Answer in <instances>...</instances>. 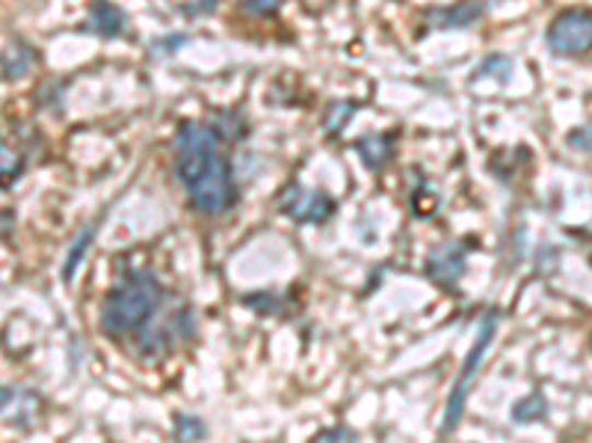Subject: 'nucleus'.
<instances>
[{"mask_svg":"<svg viewBox=\"0 0 592 443\" xmlns=\"http://www.w3.org/2000/svg\"><path fill=\"white\" fill-rule=\"evenodd\" d=\"M166 287L149 269H128L104 293L98 311L101 335L113 340L134 337L142 354H158L193 337L190 307L166 311Z\"/></svg>","mask_w":592,"mask_h":443,"instance_id":"obj_1","label":"nucleus"},{"mask_svg":"<svg viewBox=\"0 0 592 443\" xmlns=\"http://www.w3.org/2000/svg\"><path fill=\"white\" fill-rule=\"evenodd\" d=\"M229 145L222 133L217 130L211 118H182L175 137H172V168H175V180L184 189L199 184L201 177L208 175L225 154Z\"/></svg>","mask_w":592,"mask_h":443,"instance_id":"obj_2","label":"nucleus"},{"mask_svg":"<svg viewBox=\"0 0 592 443\" xmlns=\"http://www.w3.org/2000/svg\"><path fill=\"white\" fill-rule=\"evenodd\" d=\"M495 331H498V311L492 307L489 314L483 316V323H480V328H477V337H474L472 349H468V354L462 358L460 373H456V378H453L451 394H448V405H444V423H442L444 438L456 432V425H460L462 411H465V403H468V390H472L474 375H477L483 358H486L489 346H492Z\"/></svg>","mask_w":592,"mask_h":443,"instance_id":"obj_3","label":"nucleus"},{"mask_svg":"<svg viewBox=\"0 0 592 443\" xmlns=\"http://www.w3.org/2000/svg\"><path fill=\"white\" fill-rule=\"evenodd\" d=\"M545 48L560 59L587 57L592 50V10L569 7L557 12L545 27Z\"/></svg>","mask_w":592,"mask_h":443,"instance_id":"obj_4","label":"nucleus"},{"mask_svg":"<svg viewBox=\"0 0 592 443\" xmlns=\"http://www.w3.org/2000/svg\"><path fill=\"white\" fill-rule=\"evenodd\" d=\"M187 193V205L201 213V217H220L225 210L241 201V189H237V177H234V166H231V158H225L217 163V166L201 177L199 184H193Z\"/></svg>","mask_w":592,"mask_h":443,"instance_id":"obj_5","label":"nucleus"},{"mask_svg":"<svg viewBox=\"0 0 592 443\" xmlns=\"http://www.w3.org/2000/svg\"><path fill=\"white\" fill-rule=\"evenodd\" d=\"M276 207L281 217H288L297 225H326L338 213V201L329 193L302 187L300 180H288L276 193Z\"/></svg>","mask_w":592,"mask_h":443,"instance_id":"obj_6","label":"nucleus"},{"mask_svg":"<svg viewBox=\"0 0 592 443\" xmlns=\"http://www.w3.org/2000/svg\"><path fill=\"white\" fill-rule=\"evenodd\" d=\"M468 260V243L465 240H448L436 246L423 260V276L430 278L439 290H456Z\"/></svg>","mask_w":592,"mask_h":443,"instance_id":"obj_7","label":"nucleus"},{"mask_svg":"<svg viewBox=\"0 0 592 443\" xmlns=\"http://www.w3.org/2000/svg\"><path fill=\"white\" fill-rule=\"evenodd\" d=\"M489 7H492V0H453L448 7L423 12V33H430V30L474 27L489 12Z\"/></svg>","mask_w":592,"mask_h":443,"instance_id":"obj_8","label":"nucleus"},{"mask_svg":"<svg viewBox=\"0 0 592 443\" xmlns=\"http://www.w3.org/2000/svg\"><path fill=\"white\" fill-rule=\"evenodd\" d=\"M74 30L86 33V36H98V39H119L128 30V19L113 0H90L86 21H81Z\"/></svg>","mask_w":592,"mask_h":443,"instance_id":"obj_9","label":"nucleus"},{"mask_svg":"<svg viewBox=\"0 0 592 443\" xmlns=\"http://www.w3.org/2000/svg\"><path fill=\"white\" fill-rule=\"evenodd\" d=\"M352 148L359 151L364 168L368 172H382L392 163L394 148H397V133L392 130H380V133H364L352 142Z\"/></svg>","mask_w":592,"mask_h":443,"instance_id":"obj_10","label":"nucleus"},{"mask_svg":"<svg viewBox=\"0 0 592 443\" xmlns=\"http://www.w3.org/2000/svg\"><path fill=\"white\" fill-rule=\"evenodd\" d=\"M0 405H3V420L15 429H24V425L33 423L36 417V405H39V394L36 390H21V387H3V396H0Z\"/></svg>","mask_w":592,"mask_h":443,"instance_id":"obj_11","label":"nucleus"},{"mask_svg":"<svg viewBox=\"0 0 592 443\" xmlns=\"http://www.w3.org/2000/svg\"><path fill=\"white\" fill-rule=\"evenodd\" d=\"M33 62H36V50L24 39H19V36H12L7 50H3V80H7V83L21 80L33 69Z\"/></svg>","mask_w":592,"mask_h":443,"instance_id":"obj_12","label":"nucleus"},{"mask_svg":"<svg viewBox=\"0 0 592 443\" xmlns=\"http://www.w3.org/2000/svg\"><path fill=\"white\" fill-rule=\"evenodd\" d=\"M359 101H332L329 107L323 109L321 116V125L323 130H326V137L329 139H338L344 133V130L350 128V121L356 118V113H359Z\"/></svg>","mask_w":592,"mask_h":443,"instance_id":"obj_13","label":"nucleus"},{"mask_svg":"<svg viewBox=\"0 0 592 443\" xmlns=\"http://www.w3.org/2000/svg\"><path fill=\"white\" fill-rule=\"evenodd\" d=\"M95 236H98V225H86L81 234H78V240L71 243L69 255H66V264H62V281H66V284L74 281L78 269H81V264L86 260V255H90V246L95 243Z\"/></svg>","mask_w":592,"mask_h":443,"instance_id":"obj_14","label":"nucleus"},{"mask_svg":"<svg viewBox=\"0 0 592 443\" xmlns=\"http://www.w3.org/2000/svg\"><path fill=\"white\" fill-rule=\"evenodd\" d=\"M512 423L515 425H531V423H543L545 417H548V399H545L539 390H533V394L522 396L519 403L512 405Z\"/></svg>","mask_w":592,"mask_h":443,"instance_id":"obj_15","label":"nucleus"},{"mask_svg":"<svg viewBox=\"0 0 592 443\" xmlns=\"http://www.w3.org/2000/svg\"><path fill=\"white\" fill-rule=\"evenodd\" d=\"M217 125V130L222 133V139L229 142V145H237L243 139L249 137V121L237 113V109H217L208 116Z\"/></svg>","mask_w":592,"mask_h":443,"instance_id":"obj_16","label":"nucleus"},{"mask_svg":"<svg viewBox=\"0 0 592 443\" xmlns=\"http://www.w3.org/2000/svg\"><path fill=\"white\" fill-rule=\"evenodd\" d=\"M172 438L175 441H205L208 438V423L196 413L178 411L172 417Z\"/></svg>","mask_w":592,"mask_h":443,"instance_id":"obj_17","label":"nucleus"},{"mask_svg":"<svg viewBox=\"0 0 592 443\" xmlns=\"http://www.w3.org/2000/svg\"><path fill=\"white\" fill-rule=\"evenodd\" d=\"M483 78H492L498 80V83H507V80L512 78V57H507V54H489V57H483V62L472 74V80Z\"/></svg>","mask_w":592,"mask_h":443,"instance_id":"obj_18","label":"nucleus"},{"mask_svg":"<svg viewBox=\"0 0 592 443\" xmlns=\"http://www.w3.org/2000/svg\"><path fill=\"white\" fill-rule=\"evenodd\" d=\"M190 42V36L187 33H170V36H158V39L149 45V54L154 59H172L178 50L184 48Z\"/></svg>","mask_w":592,"mask_h":443,"instance_id":"obj_19","label":"nucleus"},{"mask_svg":"<svg viewBox=\"0 0 592 443\" xmlns=\"http://www.w3.org/2000/svg\"><path fill=\"white\" fill-rule=\"evenodd\" d=\"M241 302L249 307V311H255V314H262V316L281 314V299L276 293H246Z\"/></svg>","mask_w":592,"mask_h":443,"instance_id":"obj_20","label":"nucleus"},{"mask_svg":"<svg viewBox=\"0 0 592 443\" xmlns=\"http://www.w3.org/2000/svg\"><path fill=\"white\" fill-rule=\"evenodd\" d=\"M566 145L578 151V154H590L592 158V118L587 125H578L566 133Z\"/></svg>","mask_w":592,"mask_h":443,"instance_id":"obj_21","label":"nucleus"},{"mask_svg":"<svg viewBox=\"0 0 592 443\" xmlns=\"http://www.w3.org/2000/svg\"><path fill=\"white\" fill-rule=\"evenodd\" d=\"M237 10L255 19H272L281 10V0H237Z\"/></svg>","mask_w":592,"mask_h":443,"instance_id":"obj_22","label":"nucleus"},{"mask_svg":"<svg viewBox=\"0 0 592 443\" xmlns=\"http://www.w3.org/2000/svg\"><path fill=\"white\" fill-rule=\"evenodd\" d=\"M359 434L352 432L350 425H329V429H321V432L314 434V441L317 443H332V441H356Z\"/></svg>","mask_w":592,"mask_h":443,"instance_id":"obj_23","label":"nucleus"},{"mask_svg":"<svg viewBox=\"0 0 592 443\" xmlns=\"http://www.w3.org/2000/svg\"><path fill=\"white\" fill-rule=\"evenodd\" d=\"M213 7H217V0H205V3H201V0H196V3H182L178 10L187 12V19H196L199 12L205 15V12H211Z\"/></svg>","mask_w":592,"mask_h":443,"instance_id":"obj_24","label":"nucleus"},{"mask_svg":"<svg viewBox=\"0 0 592 443\" xmlns=\"http://www.w3.org/2000/svg\"><path fill=\"white\" fill-rule=\"evenodd\" d=\"M590 349H592V337H590Z\"/></svg>","mask_w":592,"mask_h":443,"instance_id":"obj_25","label":"nucleus"},{"mask_svg":"<svg viewBox=\"0 0 592 443\" xmlns=\"http://www.w3.org/2000/svg\"><path fill=\"white\" fill-rule=\"evenodd\" d=\"M590 264H592V257H590Z\"/></svg>","mask_w":592,"mask_h":443,"instance_id":"obj_26","label":"nucleus"}]
</instances>
